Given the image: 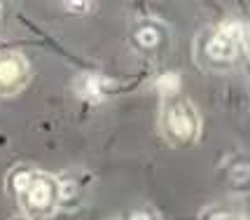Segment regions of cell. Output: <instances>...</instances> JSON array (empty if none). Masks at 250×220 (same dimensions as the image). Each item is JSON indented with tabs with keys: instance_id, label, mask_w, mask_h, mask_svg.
<instances>
[{
	"instance_id": "obj_3",
	"label": "cell",
	"mask_w": 250,
	"mask_h": 220,
	"mask_svg": "<svg viewBox=\"0 0 250 220\" xmlns=\"http://www.w3.org/2000/svg\"><path fill=\"white\" fill-rule=\"evenodd\" d=\"M80 96L82 99L91 101V103H98V101H103V80L94 73H87V75L80 77Z\"/></svg>"
},
{
	"instance_id": "obj_1",
	"label": "cell",
	"mask_w": 250,
	"mask_h": 220,
	"mask_svg": "<svg viewBox=\"0 0 250 220\" xmlns=\"http://www.w3.org/2000/svg\"><path fill=\"white\" fill-rule=\"evenodd\" d=\"M166 124L171 127V133L178 136V138H187V136H192V132H194V122L189 117V108L183 106V103L168 108V112H166Z\"/></svg>"
},
{
	"instance_id": "obj_4",
	"label": "cell",
	"mask_w": 250,
	"mask_h": 220,
	"mask_svg": "<svg viewBox=\"0 0 250 220\" xmlns=\"http://www.w3.org/2000/svg\"><path fill=\"white\" fill-rule=\"evenodd\" d=\"M136 38H138L141 47H154V44L159 43V35H157V31H154V28H141Z\"/></svg>"
},
{
	"instance_id": "obj_5",
	"label": "cell",
	"mask_w": 250,
	"mask_h": 220,
	"mask_svg": "<svg viewBox=\"0 0 250 220\" xmlns=\"http://www.w3.org/2000/svg\"><path fill=\"white\" fill-rule=\"evenodd\" d=\"M131 220H154L150 213H145V211H136L133 216H131Z\"/></svg>"
},
{
	"instance_id": "obj_6",
	"label": "cell",
	"mask_w": 250,
	"mask_h": 220,
	"mask_svg": "<svg viewBox=\"0 0 250 220\" xmlns=\"http://www.w3.org/2000/svg\"><path fill=\"white\" fill-rule=\"evenodd\" d=\"M218 220H234V218H227V216H220ZM239 220H243V218H239Z\"/></svg>"
},
{
	"instance_id": "obj_2",
	"label": "cell",
	"mask_w": 250,
	"mask_h": 220,
	"mask_svg": "<svg viewBox=\"0 0 250 220\" xmlns=\"http://www.w3.org/2000/svg\"><path fill=\"white\" fill-rule=\"evenodd\" d=\"M23 61L19 56H2L0 59V85H7L5 91H12V85H21Z\"/></svg>"
}]
</instances>
